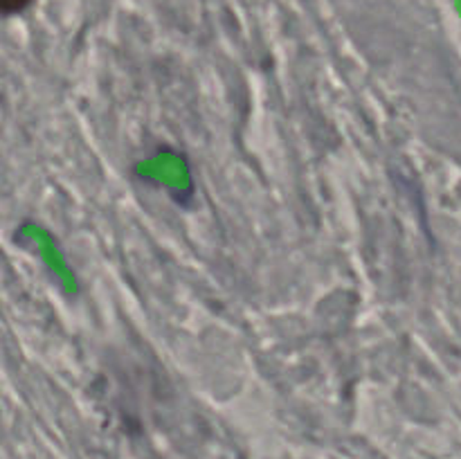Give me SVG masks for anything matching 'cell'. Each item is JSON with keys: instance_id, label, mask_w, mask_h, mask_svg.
I'll return each mask as SVG.
<instances>
[{"instance_id": "1", "label": "cell", "mask_w": 461, "mask_h": 459, "mask_svg": "<svg viewBox=\"0 0 461 459\" xmlns=\"http://www.w3.org/2000/svg\"><path fill=\"white\" fill-rule=\"evenodd\" d=\"M30 3H32V0H0V4H3V12L5 14L23 12V9H25Z\"/></svg>"}]
</instances>
